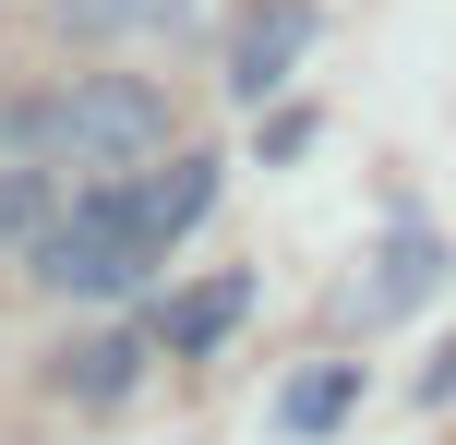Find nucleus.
<instances>
[{
	"label": "nucleus",
	"instance_id": "obj_1",
	"mask_svg": "<svg viewBox=\"0 0 456 445\" xmlns=\"http://www.w3.org/2000/svg\"><path fill=\"white\" fill-rule=\"evenodd\" d=\"M24 157L37 169H85V181H133L168 157V96L144 72H85L48 109H24Z\"/></svg>",
	"mask_w": 456,
	"mask_h": 445
},
{
	"label": "nucleus",
	"instance_id": "obj_2",
	"mask_svg": "<svg viewBox=\"0 0 456 445\" xmlns=\"http://www.w3.org/2000/svg\"><path fill=\"white\" fill-rule=\"evenodd\" d=\"M157 265H168V253L133 229V205H120V193H72V205H61V229L37 241V265H24V277H37V289H61V301H133Z\"/></svg>",
	"mask_w": 456,
	"mask_h": 445
},
{
	"label": "nucleus",
	"instance_id": "obj_3",
	"mask_svg": "<svg viewBox=\"0 0 456 445\" xmlns=\"http://www.w3.org/2000/svg\"><path fill=\"white\" fill-rule=\"evenodd\" d=\"M456 277V253H444V229H420V217H396L385 229V253H372V277H348V326H396V313H420L433 289Z\"/></svg>",
	"mask_w": 456,
	"mask_h": 445
},
{
	"label": "nucleus",
	"instance_id": "obj_4",
	"mask_svg": "<svg viewBox=\"0 0 456 445\" xmlns=\"http://www.w3.org/2000/svg\"><path fill=\"white\" fill-rule=\"evenodd\" d=\"M109 193L133 205V229L168 253V241L205 229V205H216V157H157V169H133V181H109Z\"/></svg>",
	"mask_w": 456,
	"mask_h": 445
},
{
	"label": "nucleus",
	"instance_id": "obj_5",
	"mask_svg": "<svg viewBox=\"0 0 456 445\" xmlns=\"http://www.w3.org/2000/svg\"><path fill=\"white\" fill-rule=\"evenodd\" d=\"M300 48H313V0H276V12H252V24H240V48H228V96H240V109H265V96L289 85Z\"/></svg>",
	"mask_w": 456,
	"mask_h": 445
},
{
	"label": "nucleus",
	"instance_id": "obj_6",
	"mask_svg": "<svg viewBox=\"0 0 456 445\" xmlns=\"http://www.w3.org/2000/svg\"><path fill=\"white\" fill-rule=\"evenodd\" d=\"M240 313H252V277H205V289H181V301L157 313V350H168V361H205Z\"/></svg>",
	"mask_w": 456,
	"mask_h": 445
},
{
	"label": "nucleus",
	"instance_id": "obj_7",
	"mask_svg": "<svg viewBox=\"0 0 456 445\" xmlns=\"http://www.w3.org/2000/svg\"><path fill=\"white\" fill-rule=\"evenodd\" d=\"M48 229H61V181L48 169H0V265H37Z\"/></svg>",
	"mask_w": 456,
	"mask_h": 445
},
{
	"label": "nucleus",
	"instance_id": "obj_8",
	"mask_svg": "<svg viewBox=\"0 0 456 445\" xmlns=\"http://www.w3.org/2000/svg\"><path fill=\"white\" fill-rule=\"evenodd\" d=\"M144 337H85V350L61 361V398H85V409H109V398H133V374H144Z\"/></svg>",
	"mask_w": 456,
	"mask_h": 445
},
{
	"label": "nucleus",
	"instance_id": "obj_9",
	"mask_svg": "<svg viewBox=\"0 0 456 445\" xmlns=\"http://www.w3.org/2000/svg\"><path fill=\"white\" fill-rule=\"evenodd\" d=\"M348 409H361V361H313V374L276 398V433H337Z\"/></svg>",
	"mask_w": 456,
	"mask_h": 445
},
{
	"label": "nucleus",
	"instance_id": "obj_10",
	"mask_svg": "<svg viewBox=\"0 0 456 445\" xmlns=\"http://www.w3.org/2000/svg\"><path fill=\"white\" fill-rule=\"evenodd\" d=\"M48 12H61L72 37H168L192 0H48Z\"/></svg>",
	"mask_w": 456,
	"mask_h": 445
},
{
	"label": "nucleus",
	"instance_id": "obj_11",
	"mask_svg": "<svg viewBox=\"0 0 456 445\" xmlns=\"http://www.w3.org/2000/svg\"><path fill=\"white\" fill-rule=\"evenodd\" d=\"M420 398H456V350H444V361H433V374H420Z\"/></svg>",
	"mask_w": 456,
	"mask_h": 445
}]
</instances>
